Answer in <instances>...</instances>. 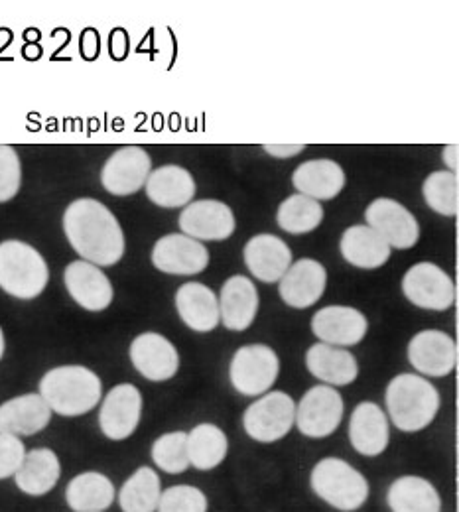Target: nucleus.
Returning <instances> with one entry per match:
<instances>
[{"mask_svg": "<svg viewBox=\"0 0 459 512\" xmlns=\"http://www.w3.org/2000/svg\"><path fill=\"white\" fill-rule=\"evenodd\" d=\"M52 412L77 418L91 412L103 394L99 375L81 365H64L48 371L40 381V392Z\"/></svg>", "mask_w": 459, "mask_h": 512, "instance_id": "nucleus-3", "label": "nucleus"}, {"mask_svg": "<svg viewBox=\"0 0 459 512\" xmlns=\"http://www.w3.org/2000/svg\"><path fill=\"white\" fill-rule=\"evenodd\" d=\"M408 363L420 377H448L458 365V345L440 329H424L408 343Z\"/></svg>", "mask_w": 459, "mask_h": 512, "instance_id": "nucleus-10", "label": "nucleus"}, {"mask_svg": "<svg viewBox=\"0 0 459 512\" xmlns=\"http://www.w3.org/2000/svg\"><path fill=\"white\" fill-rule=\"evenodd\" d=\"M180 231L196 241H225L235 233L231 207L217 199H199L184 207L178 219Z\"/></svg>", "mask_w": 459, "mask_h": 512, "instance_id": "nucleus-14", "label": "nucleus"}, {"mask_svg": "<svg viewBox=\"0 0 459 512\" xmlns=\"http://www.w3.org/2000/svg\"><path fill=\"white\" fill-rule=\"evenodd\" d=\"M345 412L343 396L328 384L312 386L296 404L294 424L300 434L312 440L329 438L341 424Z\"/></svg>", "mask_w": 459, "mask_h": 512, "instance_id": "nucleus-8", "label": "nucleus"}, {"mask_svg": "<svg viewBox=\"0 0 459 512\" xmlns=\"http://www.w3.org/2000/svg\"><path fill=\"white\" fill-rule=\"evenodd\" d=\"M324 221V207L320 201L306 195H290L276 213V223L290 235H304L318 229Z\"/></svg>", "mask_w": 459, "mask_h": 512, "instance_id": "nucleus-34", "label": "nucleus"}, {"mask_svg": "<svg viewBox=\"0 0 459 512\" xmlns=\"http://www.w3.org/2000/svg\"><path fill=\"white\" fill-rule=\"evenodd\" d=\"M176 310L180 320L196 333H209L221 323L219 300L215 292L201 282H186L178 288Z\"/></svg>", "mask_w": 459, "mask_h": 512, "instance_id": "nucleus-27", "label": "nucleus"}, {"mask_svg": "<svg viewBox=\"0 0 459 512\" xmlns=\"http://www.w3.org/2000/svg\"><path fill=\"white\" fill-rule=\"evenodd\" d=\"M162 495V481L156 469L142 465L121 487L117 499L123 512H156Z\"/></svg>", "mask_w": 459, "mask_h": 512, "instance_id": "nucleus-33", "label": "nucleus"}, {"mask_svg": "<svg viewBox=\"0 0 459 512\" xmlns=\"http://www.w3.org/2000/svg\"><path fill=\"white\" fill-rule=\"evenodd\" d=\"M152 264L164 274L194 276L207 268L209 251L184 233H172L154 245Z\"/></svg>", "mask_w": 459, "mask_h": 512, "instance_id": "nucleus-17", "label": "nucleus"}, {"mask_svg": "<svg viewBox=\"0 0 459 512\" xmlns=\"http://www.w3.org/2000/svg\"><path fill=\"white\" fill-rule=\"evenodd\" d=\"M264 150L274 158H292L306 150L304 144H264Z\"/></svg>", "mask_w": 459, "mask_h": 512, "instance_id": "nucleus-40", "label": "nucleus"}, {"mask_svg": "<svg viewBox=\"0 0 459 512\" xmlns=\"http://www.w3.org/2000/svg\"><path fill=\"white\" fill-rule=\"evenodd\" d=\"M26 455V448L20 438L0 434V481L14 477Z\"/></svg>", "mask_w": 459, "mask_h": 512, "instance_id": "nucleus-39", "label": "nucleus"}, {"mask_svg": "<svg viewBox=\"0 0 459 512\" xmlns=\"http://www.w3.org/2000/svg\"><path fill=\"white\" fill-rule=\"evenodd\" d=\"M117 499L113 481L99 471L75 475L66 489L67 507L73 512H105Z\"/></svg>", "mask_w": 459, "mask_h": 512, "instance_id": "nucleus-28", "label": "nucleus"}, {"mask_svg": "<svg viewBox=\"0 0 459 512\" xmlns=\"http://www.w3.org/2000/svg\"><path fill=\"white\" fill-rule=\"evenodd\" d=\"M387 416L404 434L426 430L438 416L440 392L426 377L416 373H400L385 392Z\"/></svg>", "mask_w": 459, "mask_h": 512, "instance_id": "nucleus-2", "label": "nucleus"}, {"mask_svg": "<svg viewBox=\"0 0 459 512\" xmlns=\"http://www.w3.org/2000/svg\"><path fill=\"white\" fill-rule=\"evenodd\" d=\"M292 184L300 195L316 201L333 199L345 188V172L333 160H310L294 170Z\"/></svg>", "mask_w": 459, "mask_h": 512, "instance_id": "nucleus-30", "label": "nucleus"}, {"mask_svg": "<svg viewBox=\"0 0 459 512\" xmlns=\"http://www.w3.org/2000/svg\"><path fill=\"white\" fill-rule=\"evenodd\" d=\"M367 227L377 231L391 249H412L420 239V227L416 217L398 201L389 197L375 199L365 211Z\"/></svg>", "mask_w": 459, "mask_h": 512, "instance_id": "nucleus-12", "label": "nucleus"}, {"mask_svg": "<svg viewBox=\"0 0 459 512\" xmlns=\"http://www.w3.org/2000/svg\"><path fill=\"white\" fill-rule=\"evenodd\" d=\"M148 199L164 209H178L192 203L196 197V180L182 166H162L150 172L146 180Z\"/></svg>", "mask_w": 459, "mask_h": 512, "instance_id": "nucleus-25", "label": "nucleus"}, {"mask_svg": "<svg viewBox=\"0 0 459 512\" xmlns=\"http://www.w3.org/2000/svg\"><path fill=\"white\" fill-rule=\"evenodd\" d=\"M134 369L150 383H164L178 375L180 353L176 345L160 333H140L131 343Z\"/></svg>", "mask_w": 459, "mask_h": 512, "instance_id": "nucleus-11", "label": "nucleus"}, {"mask_svg": "<svg viewBox=\"0 0 459 512\" xmlns=\"http://www.w3.org/2000/svg\"><path fill=\"white\" fill-rule=\"evenodd\" d=\"M64 231L73 251L95 266H113L125 255V235L117 217L97 199L67 205Z\"/></svg>", "mask_w": 459, "mask_h": 512, "instance_id": "nucleus-1", "label": "nucleus"}, {"mask_svg": "<svg viewBox=\"0 0 459 512\" xmlns=\"http://www.w3.org/2000/svg\"><path fill=\"white\" fill-rule=\"evenodd\" d=\"M442 158H444V162H446V166H448V168H450V172H454V174H458V168H459L458 144H450V146H446V148H444V154H442Z\"/></svg>", "mask_w": 459, "mask_h": 512, "instance_id": "nucleus-41", "label": "nucleus"}, {"mask_svg": "<svg viewBox=\"0 0 459 512\" xmlns=\"http://www.w3.org/2000/svg\"><path fill=\"white\" fill-rule=\"evenodd\" d=\"M249 272L266 284L278 282L292 264L290 247L276 235L263 233L253 237L243 251Z\"/></svg>", "mask_w": 459, "mask_h": 512, "instance_id": "nucleus-23", "label": "nucleus"}, {"mask_svg": "<svg viewBox=\"0 0 459 512\" xmlns=\"http://www.w3.org/2000/svg\"><path fill=\"white\" fill-rule=\"evenodd\" d=\"M219 318L229 331H245L259 314V292L251 278L231 276L219 294Z\"/></svg>", "mask_w": 459, "mask_h": 512, "instance_id": "nucleus-21", "label": "nucleus"}, {"mask_svg": "<svg viewBox=\"0 0 459 512\" xmlns=\"http://www.w3.org/2000/svg\"><path fill=\"white\" fill-rule=\"evenodd\" d=\"M64 282L75 304L87 312H103L113 302L115 292L111 280L99 266L87 260H75L67 264Z\"/></svg>", "mask_w": 459, "mask_h": 512, "instance_id": "nucleus-18", "label": "nucleus"}, {"mask_svg": "<svg viewBox=\"0 0 459 512\" xmlns=\"http://www.w3.org/2000/svg\"><path fill=\"white\" fill-rule=\"evenodd\" d=\"M154 465L168 475H182L190 469L188 432H168L160 436L150 449Z\"/></svg>", "mask_w": 459, "mask_h": 512, "instance_id": "nucleus-36", "label": "nucleus"}, {"mask_svg": "<svg viewBox=\"0 0 459 512\" xmlns=\"http://www.w3.org/2000/svg\"><path fill=\"white\" fill-rule=\"evenodd\" d=\"M402 292L410 304L432 312H446L456 302L454 280L432 262L414 264L402 278Z\"/></svg>", "mask_w": 459, "mask_h": 512, "instance_id": "nucleus-9", "label": "nucleus"}, {"mask_svg": "<svg viewBox=\"0 0 459 512\" xmlns=\"http://www.w3.org/2000/svg\"><path fill=\"white\" fill-rule=\"evenodd\" d=\"M391 512H442V497L432 481L420 475H402L387 491Z\"/></svg>", "mask_w": 459, "mask_h": 512, "instance_id": "nucleus-29", "label": "nucleus"}, {"mask_svg": "<svg viewBox=\"0 0 459 512\" xmlns=\"http://www.w3.org/2000/svg\"><path fill=\"white\" fill-rule=\"evenodd\" d=\"M52 410L36 392L22 394L0 404V434L36 436L48 428Z\"/></svg>", "mask_w": 459, "mask_h": 512, "instance_id": "nucleus-22", "label": "nucleus"}, {"mask_svg": "<svg viewBox=\"0 0 459 512\" xmlns=\"http://www.w3.org/2000/svg\"><path fill=\"white\" fill-rule=\"evenodd\" d=\"M312 331L320 339V343L345 349L359 345L365 339L369 331V321L357 308L328 306L314 314Z\"/></svg>", "mask_w": 459, "mask_h": 512, "instance_id": "nucleus-20", "label": "nucleus"}, {"mask_svg": "<svg viewBox=\"0 0 459 512\" xmlns=\"http://www.w3.org/2000/svg\"><path fill=\"white\" fill-rule=\"evenodd\" d=\"M229 453L227 434L209 422L197 424L192 432H188V457L190 467L197 471L217 469Z\"/></svg>", "mask_w": 459, "mask_h": 512, "instance_id": "nucleus-32", "label": "nucleus"}, {"mask_svg": "<svg viewBox=\"0 0 459 512\" xmlns=\"http://www.w3.org/2000/svg\"><path fill=\"white\" fill-rule=\"evenodd\" d=\"M4 349H6V341H4V333H2V327H0V359L4 355Z\"/></svg>", "mask_w": 459, "mask_h": 512, "instance_id": "nucleus-42", "label": "nucleus"}, {"mask_svg": "<svg viewBox=\"0 0 459 512\" xmlns=\"http://www.w3.org/2000/svg\"><path fill=\"white\" fill-rule=\"evenodd\" d=\"M278 282V292L286 306L294 310H308L324 296L328 272L322 262L314 258H302L292 262Z\"/></svg>", "mask_w": 459, "mask_h": 512, "instance_id": "nucleus-15", "label": "nucleus"}, {"mask_svg": "<svg viewBox=\"0 0 459 512\" xmlns=\"http://www.w3.org/2000/svg\"><path fill=\"white\" fill-rule=\"evenodd\" d=\"M152 172V160L140 146H125L111 154L101 170V184L111 195L127 197L144 188Z\"/></svg>", "mask_w": 459, "mask_h": 512, "instance_id": "nucleus-16", "label": "nucleus"}, {"mask_svg": "<svg viewBox=\"0 0 459 512\" xmlns=\"http://www.w3.org/2000/svg\"><path fill=\"white\" fill-rule=\"evenodd\" d=\"M142 418V394L134 384H117L103 400L99 428L105 438L123 442L136 432Z\"/></svg>", "mask_w": 459, "mask_h": 512, "instance_id": "nucleus-13", "label": "nucleus"}, {"mask_svg": "<svg viewBox=\"0 0 459 512\" xmlns=\"http://www.w3.org/2000/svg\"><path fill=\"white\" fill-rule=\"evenodd\" d=\"M422 193L426 199V205L444 215V217H456L459 211V182L458 174L450 170L432 172L424 186Z\"/></svg>", "mask_w": 459, "mask_h": 512, "instance_id": "nucleus-35", "label": "nucleus"}, {"mask_svg": "<svg viewBox=\"0 0 459 512\" xmlns=\"http://www.w3.org/2000/svg\"><path fill=\"white\" fill-rule=\"evenodd\" d=\"M349 442L363 457L383 455L391 442L387 412L377 402H359L349 420Z\"/></svg>", "mask_w": 459, "mask_h": 512, "instance_id": "nucleus-19", "label": "nucleus"}, {"mask_svg": "<svg viewBox=\"0 0 459 512\" xmlns=\"http://www.w3.org/2000/svg\"><path fill=\"white\" fill-rule=\"evenodd\" d=\"M280 361L272 347L264 343L243 345L235 351L229 365L231 386L243 396H263L278 379Z\"/></svg>", "mask_w": 459, "mask_h": 512, "instance_id": "nucleus-7", "label": "nucleus"}, {"mask_svg": "<svg viewBox=\"0 0 459 512\" xmlns=\"http://www.w3.org/2000/svg\"><path fill=\"white\" fill-rule=\"evenodd\" d=\"M294 416V398L284 390H268L245 410L243 428L251 440L259 444H274L290 434Z\"/></svg>", "mask_w": 459, "mask_h": 512, "instance_id": "nucleus-6", "label": "nucleus"}, {"mask_svg": "<svg viewBox=\"0 0 459 512\" xmlns=\"http://www.w3.org/2000/svg\"><path fill=\"white\" fill-rule=\"evenodd\" d=\"M62 477V463L54 449L26 451L20 469L14 475L16 487L28 497L48 495Z\"/></svg>", "mask_w": 459, "mask_h": 512, "instance_id": "nucleus-24", "label": "nucleus"}, {"mask_svg": "<svg viewBox=\"0 0 459 512\" xmlns=\"http://www.w3.org/2000/svg\"><path fill=\"white\" fill-rule=\"evenodd\" d=\"M306 369L312 377L328 386H347L359 377L357 359L341 347L314 343L306 353Z\"/></svg>", "mask_w": 459, "mask_h": 512, "instance_id": "nucleus-26", "label": "nucleus"}, {"mask_svg": "<svg viewBox=\"0 0 459 512\" xmlns=\"http://www.w3.org/2000/svg\"><path fill=\"white\" fill-rule=\"evenodd\" d=\"M22 186V166L16 150L12 146L0 144V203L10 201L20 192Z\"/></svg>", "mask_w": 459, "mask_h": 512, "instance_id": "nucleus-38", "label": "nucleus"}, {"mask_svg": "<svg viewBox=\"0 0 459 512\" xmlns=\"http://www.w3.org/2000/svg\"><path fill=\"white\" fill-rule=\"evenodd\" d=\"M209 499L196 485H172L162 491L156 512H207Z\"/></svg>", "mask_w": 459, "mask_h": 512, "instance_id": "nucleus-37", "label": "nucleus"}, {"mask_svg": "<svg viewBox=\"0 0 459 512\" xmlns=\"http://www.w3.org/2000/svg\"><path fill=\"white\" fill-rule=\"evenodd\" d=\"M339 249L349 264L365 270L379 268L391 258L389 243L367 225L349 227L341 237Z\"/></svg>", "mask_w": 459, "mask_h": 512, "instance_id": "nucleus-31", "label": "nucleus"}, {"mask_svg": "<svg viewBox=\"0 0 459 512\" xmlns=\"http://www.w3.org/2000/svg\"><path fill=\"white\" fill-rule=\"evenodd\" d=\"M50 280L48 262L32 245L22 241L0 243V288L18 298H38Z\"/></svg>", "mask_w": 459, "mask_h": 512, "instance_id": "nucleus-5", "label": "nucleus"}, {"mask_svg": "<svg viewBox=\"0 0 459 512\" xmlns=\"http://www.w3.org/2000/svg\"><path fill=\"white\" fill-rule=\"evenodd\" d=\"M314 495L339 512L361 511L371 495L367 477L339 457L320 459L310 473Z\"/></svg>", "mask_w": 459, "mask_h": 512, "instance_id": "nucleus-4", "label": "nucleus"}]
</instances>
